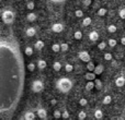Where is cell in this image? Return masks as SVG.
Wrapping results in <instances>:
<instances>
[{"label":"cell","mask_w":125,"mask_h":120,"mask_svg":"<svg viewBox=\"0 0 125 120\" xmlns=\"http://www.w3.org/2000/svg\"><path fill=\"white\" fill-rule=\"evenodd\" d=\"M34 7H35V4H34V2H33V1H30V2H28V3H26V8H28L29 10H33V9H34Z\"/></svg>","instance_id":"38"},{"label":"cell","mask_w":125,"mask_h":120,"mask_svg":"<svg viewBox=\"0 0 125 120\" xmlns=\"http://www.w3.org/2000/svg\"><path fill=\"white\" fill-rule=\"evenodd\" d=\"M46 67H47V63H46V61L45 60H39L37 61V68L39 69H41V70H43V69H45Z\"/></svg>","instance_id":"13"},{"label":"cell","mask_w":125,"mask_h":120,"mask_svg":"<svg viewBox=\"0 0 125 120\" xmlns=\"http://www.w3.org/2000/svg\"><path fill=\"white\" fill-rule=\"evenodd\" d=\"M84 77H86L88 81H93V80L95 79V74L93 72H87L86 74H84Z\"/></svg>","instance_id":"15"},{"label":"cell","mask_w":125,"mask_h":120,"mask_svg":"<svg viewBox=\"0 0 125 120\" xmlns=\"http://www.w3.org/2000/svg\"><path fill=\"white\" fill-rule=\"evenodd\" d=\"M24 119L25 120H34L35 114L33 111H26L25 114H24Z\"/></svg>","instance_id":"11"},{"label":"cell","mask_w":125,"mask_h":120,"mask_svg":"<svg viewBox=\"0 0 125 120\" xmlns=\"http://www.w3.org/2000/svg\"><path fill=\"white\" fill-rule=\"evenodd\" d=\"M56 86L59 90V92L67 93L71 90V87H73V82H71L68 77H61V79L57 81Z\"/></svg>","instance_id":"2"},{"label":"cell","mask_w":125,"mask_h":120,"mask_svg":"<svg viewBox=\"0 0 125 120\" xmlns=\"http://www.w3.org/2000/svg\"><path fill=\"white\" fill-rule=\"evenodd\" d=\"M94 88V83H93V81H88V83L86 84V90L87 91H91Z\"/></svg>","instance_id":"22"},{"label":"cell","mask_w":125,"mask_h":120,"mask_svg":"<svg viewBox=\"0 0 125 120\" xmlns=\"http://www.w3.org/2000/svg\"><path fill=\"white\" fill-rule=\"evenodd\" d=\"M52 2H54V3H62V2H65L66 0H51Z\"/></svg>","instance_id":"43"},{"label":"cell","mask_w":125,"mask_h":120,"mask_svg":"<svg viewBox=\"0 0 125 120\" xmlns=\"http://www.w3.org/2000/svg\"><path fill=\"white\" fill-rule=\"evenodd\" d=\"M106 9H104V8H100L99 9V11H98V15H100V17H104V15L106 14Z\"/></svg>","instance_id":"30"},{"label":"cell","mask_w":125,"mask_h":120,"mask_svg":"<svg viewBox=\"0 0 125 120\" xmlns=\"http://www.w3.org/2000/svg\"><path fill=\"white\" fill-rule=\"evenodd\" d=\"M89 38H90V41H92V42H97L98 39H99V34H98V32H95V31L90 32V34H89Z\"/></svg>","instance_id":"8"},{"label":"cell","mask_w":125,"mask_h":120,"mask_svg":"<svg viewBox=\"0 0 125 120\" xmlns=\"http://www.w3.org/2000/svg\"><path fill=\"white\" fill-rule=\"evenodd\" d=\"M111 102H112V97L110 96V95H105L103 98V104L104 105H109V104H111Z\"/></svg>","instance_id":"24"},{"label":"cell","mask_w":125,"mask_h":120,"mask_svg":"<svg viewBox=\"0 0 125 120\" xmlns=\"http://www.w3.org/2000/svg\"><path fill=\"white\" fill-rule=\"evenodd\" d=\"M91 2H92V0H83V4L86 7H88V6H90L91 4Z\"/></svg>","instance_id":"42"},{"label":"cell","mask_w":125,"mask_h":120,"mask_svg":"<svg viewBox=\"0 0 125 120\" xmlns=\"http://www.w3.org/2000/svg\"><path fill=\"white\" fill-rule=\"evenodd\" d=\"M105 47H106V43H105V42H101V43H99V45H98V48H99L100 50L105 49Z\"/></svg>","instance_id":"35"},{"label":"cell","mask_w":125,"mask_h":120,"mask_svg":"<svg viewBox=\"0 0 125 120\" xmlns=\"http://www.w3.org/2000/svg\"><path fill=\"white\" fill-rule=\"evenodd\" d=\"M54 117H55L56 119L62 118V111H61V110H58V109L54 110Z\"/></svg>","instance_id":"34"},{"label":"cell","mask_w":125,"mask_h":120,"mask_svg":"<svg viewBox=\"0 0 125 120\" xmlns=\"http://www.w3.org/2000/svg\"><path fill=\"white\" fill-rule=\"evenodd\" d=\"M87 117V114L83 111V110H81V111H79V114H78V118L79 120H84Z\"/></svg>","instance_id":"31"},{"label":"cell","mask_w":125,"mask_h":120,"mask_svg":"<svg viewBox=\"0 0 125 120\" xmlns=\"http://www.w3.org/2000/svg\"><path fill=\"white\" fill-rule=\"evenodd\" d=\"M115 84H116V86H119V87H122V86H124V84H125V77H119L116 80H115Z\"/></svg>","instance_id":"9"},{"label":"cell","mask_w":125,"mask_h":120,"mask_svg":"<svg viewBox=\"0 0 125 120\" xmlns=\"http://www.w3.org/2000/svg\"><path fill=\"white\" fill-rule=\"evenodd\" d=\"M104 60H106V61L112 60V54H111V52H105V54H104Z\"/></svg>","instance_id":"36"},{"label":"cell","mask_w":125,"mask_h":120,"mask_svg":"<svg viewBox=\"0 0 125 120\" xmlns=\"http://www.w3.org/2000/svg\"><path fill=\"white\" fill-rule=\"evenodd\" d=\"M87 104H88V101H87L86 98H81V99L79 101V105H80V106H86Z\"/></svg>","instance_id":"41"},{"label":"cell","mask_w":125,"mask_h":120,"mask_svg":"<svg viewBox=\"0 0 125 120\" xmlns=\"http://www.w3.org/2000/svg\"><path fill=\"white\" fill-rule=\"evenodd\" d=\"M24 54H25L26 56H32L33 55V48L30 47V46L25 47V49H24Z\"/></svg>","instance_id":"23"},{"label":"cell","mask_w":125,"mask_h":120,"mask_svg":"<svg viewBox=\"0 0 125 120\" xmlns=\"http://www.w3.org/2000/svg\"><path fill=\"white\" fill-rule=\"evenodd\" d=\"M119 17H121V19H125V8H122L121 10L119 11Z\"/></svg>","instance_id":"37"},{"label":"cell","mask_w":125,"mask_h":120,"mask_svg":"<svg viewBox=\"0 0 125 120\" xmlns=\"http://www.w3.org/2000/svg\"><path fill=\"white\" fill-rule=\"evenodd\" d=\"M36 112L40 119H46V117H47V112H46V110L44 108H39Z\"/></svg>","instance_id":"7"},{"label":"cell","mask_w":125,"mask_h":120,"mask_svg":"<svg viewBox=\"0 0 125 120\" xmlns=\"http://www.w3.org/2000/svg\"><path fill=\"white\" fill-rule=\"evenodd\" d=\"M108 44H109V46H110V47H115V46H116V44H117V42H116V39H114V38H110L108 41Z\"/></svg>","instance_id":"29"},{"label":"cell","mask_w":125,"mask_h":120,"mask_svg":"<svg viewBox=\"0 0 125 120\" xmlns=\"http://www.w3.org/2000/svg\"><path fill=\"white\" fill-rule=\"evenodd\" d=\"M102 117H103V112H102V110L98 109L94 111V118L95 119H102Z\"/></svg>","instance_id":"21"},{"label":"cell","mask_w":125,"mask_h":120,"mask_svg":"<svg viewBox=\"0 0 125 120\" xmlns=\"http://www.w3.org/2000/svg\"><path fill=\"white\" fill-rule=\"evenodd\" d=\"M94 63H93L92 61H89V62H87V70H88V72H92L93 70H94Z\"/></svg>","instance_id":"18"},{"label":"cell","mask_w":125,"mask_h":120,"mask_svg":"<svg viewBox=\"0 0 125 120\" xmlns=\"http://www.w3.org/2000/svg\"><path fill=\"white\" fill-rule=\"evenodd\" d=\"M59 47H61V51H67L69 46L67 43H62V44H59Z\"/></svg>","instance_id":"27"},{"label":"cell","mask_w":125,"mask_h":120,"mask_svg":"<svg viewBox=\"0 0 125 120\" xmlns=\"http://www.w3.org/2000/svg\"><path fill=\"white\" fill-rule=\"evenodd\" d=\"M25 68L13 36H0V117L11 115L23 94Z\"/></svg>","instance_id":"1"},{"label":"cell","mask_w":125,"mask_h":120,"mask_svg":"<svg viewBox=\"0 0 125 120\" xmlns=\"http://www.w3.org/2000/svg\"><path fill=\"white\" fill-rule=\"evenodd\" d=\"M121 44L122 45H125V37H122L121 38Z\"/></svg>","instance_id":"45"},{"label":"cell","mask_w":125,"mask_h":120,"mask_svg":"<svg viewBox=\"0 0 125 120\" xmlns=\"http://www.w3.org/2000/svg\"><path fill=\"white\" fill-rule=\"evenodd\" d=\"M44 46H45V44H44L43 41H37L36 43H35L34 47H35V49L41 50V49H43V48H44Z\"/></svg>","instance_id":"14"},{"label":"cell","mask_w":125,"mask_h":120,"mask_svg":"<svg viewBox=\"0 0 125 120\" xmlns=\"http://www.w3.org/2000/svg\"><path fill=\"white\" fill-rule=\"evenodd\" d=\"M44 88V84L41 80H35L34 82L32 83V91L34 93H40L42 92Z\"/></svg>","instance_id":"4"},{"label":"cell","mask_w":125,"mask_h":120,"mask_svg":"<svg viewBox=\"0 0 125 120\" xmlns=\"http://www.w3.org/2000/svg\"><path fill=\"white\" fill-rule=\"evenodd\" d=\"M93 83H94V87L97 88V90H101V88H102V82L100 81L99 79H97V77H95V79L93 80Z\"/></svg>","instance_id":"16"},{"label":"cell","mask_w":125,"mask_h":120,"mask_svg":"<svg viewBox=\"0 0 125 120\" xmlns=\"http://www.w3.org/2000/svg\"><path fill=\"white\" fill-rule=\"evenodd\" d=\"M75 17H83V11L80 10V9L76 10L75 11Z\"/></svg>","instance_id":"32"},{"label":"cell","mask_w":125,"mask_h":120,"mask_svg":"<svg viewBox=\"0 0 125 120\" xmlns=\"http://www.w3.org/2000/svg\"><path fill=\"white\" fill-rule=\"evenodd\" d=\"M52 50H53L54 52L61 51V47H59V44H57V43L53 44V45H52Z\"/></svg>","instance_id":"28"},{"label":"cell","mask_w":125,"mask_h":120,"mask_svg":"<svg viewBox=\"0 0 125 120\" xmlns=\"http://www.w3.org/2000/svg\"><path fill=\"white\" fill-rule=\"evenodd\" d=\"M62 118H64V119H68L69 118V112L67 111V110H64V111L62 112Z\"/></svg>","instance_id":"40"},{"label":"cell","mask_w":125,"mask_h":120,"mask_svg":"<svg viewBox=\"0 0 125 120\" xmlns=\"http://www.w3.org/2000/svg\"><path fill=\"white\" fill-rule=\"evenodd\" d=\"M73 38L77 39V41H80L82 38V33L80 31H76L75 34H73Z\"/></svg>","instance_id":"26"},{"label":"cell","mask_w":125,"mask_h":120,"mask_svg":"<svg viewBox=\"0 0 125 120\" xmlns=\"http://www.w3.org/2000/svg\"><path fill=\"white\" fill-rule=\"evenodd\" d=\"M65 70H66L67 72H71V71L73 70V64H70V63H66V64H65Z\"/></svg>","instance_id":"33"},{"label":"cell","mask_w":125,"mask_h":120,"mask_svg":"<svg viewBox=\"0 0 125 120\" xmlns=\"http://www.w3.org/2000/svg\"><path fill=\"white\" fill-rule=\"evenodd\" d=\"M51 104H52V105H56V104H57V99H55V98L51 99Z\"/></svg>","instance_id":"44"},{"label":"cell","mask_w":125,"mask_h":120,"mask_svg":"<svg viewBox=\"0 0 125 120\" xmlns=\"http://www.w3.org/2000/svg\"><path fill=\"white\" fill-rule=\"evenodd\" d=\"M103 70H104V67L102 66V64H99V66L94 67V70H93V73H94L95 75H99V74H101V73L103 72Z\"/></svg>","instance_id":"10"},{"label":"cell","mask_w":125,"mask_h":120,"mask_svg":"<svg viewBox=\"0 0 125 120\" xmlns=\"http://www.w3.org/2000/svg\"><path fill=\"white\" fill-rule=\"evenodd\" d=\"M28 69L30 71H34L35 70V63L34 62H30V63L28 64Z\"/></svg>","instance_id":"39"},{"label":"cell","mask_w":125,"mask_h":120,"mask_svg":"<svg viewBox=\"0 0 125 120\" xmlns=\"http://www.w3.org/2000/svg\"><path fill=\"white\" fill-rule=\"evenodd\" d=\"M1 19H2V21H3L4 24L10 25V24H12L13 21H14V13H13L11 10H9V9L8 10H4L1 14Z\"/></svg>","instance_id":"3"},{"label":"cell","mask_w":125,"mask_h":120,"mask_svg":"<svg viewBox=\"0 0 125 120\" xmlns=\"http://www.w3.org/2000/svg\"><path fill=\"white\" fill-rule=\"evenodd\" d=\"M116 26L115 25H113V24H111V25H109L108 26V32L110 33V34H113V33H115L116 32Z\"/></svg>","instance_id":"25"},{"label":"cell","mask_w":125,"mask_h":120,"mask_svg":"<svg viewBox=\"0 0 125 120\" xmlns=\"http://www.w3.org/2000/svg\"><path fill=\"white\" fill-rule=\"evenodd\" d=\"M53 69H54L55 71H59L62 69V63L59 61H55L54 63H53Z\"/></svg>","instance_id":"20"},{"label":"cell","mask_w":125,"mask_h":120,"mask_svg":"<svg viewBox=\"0 0 125 120\" xmlns=\"http://www.w3.org/2000/svg\"><path fill=\"white\" fill-rule=\"evenodd\" d=\"M36 14L35 13H33V12H30L28 15H26V19H28V21H30V22H33V21H35L36 20Z\"/></svg>","instance_id":"17"},{"label":"cell","mask_w":125,"mask_h":120,"mask_svg":"<svg viewBox=\"0 0 125 120\" xmlns=\"http://www.w3.org/2000/svg\"><path fill=\"white\" fill-rule=\"evenodd\" d=\"M0 1H1V0H0Z\"/></svg>","instance_id":"46"},{"label":"cell","mask_w":125,"mask_h":120,"mask_svg":"<svg viewBox=\"0 0 125 120\" xmlns=\"http://www.w3.org/2000/svg\"><path fill=\"white\" fill-rule=\"evenodd\" d=\"M91 22H92L91 17H84V19L82 20V25H83V26H89L91 24Z\"/></svg>","instance_id":"19"},{"label":"cell","mask_w":125,"mask_h":120,"mask_svg":"<svg viewBox=\"0 0 125 120\" xmlns=\"http://www.w3.org/2000/svg\"><path fill=\"white\" fill-rule=\"evenodd\" d=\"M36 34V31H35V28L34 27H29V28H26V35H28L29 37H32V36H34V35Z\"/></svg>","instance_id":"12"},{"label":"cell","mask_w":125,"mask_h":120,"mask_svg":"<svg viewBox=\"0 0 125 120\" xmlns=\"http://www.w3.org/2000/svg\"><path fill=\"white\" fill-rule=\"evenodd\" d=\"M78 57H79V59L82 60L83 62H89L91 60L90 55H89L88 51H79V54H78Z\"/></svg>","instance_id":"5"},{"label":"cell","mask_w":125,"mask_h":120,"mask_svg":"<svg viewBox=\"0 0 125 120\" xmlns=\"http://www.w3.org/2000/svg\"><path fill=\"white\" fill-rule=\"evenodd\" d=\"M64 30V25L62 23H55L52 25V31L54 33H61Z\"/></svg>","instance_id":"6"}]
</instances>
